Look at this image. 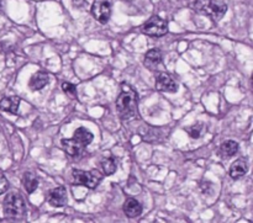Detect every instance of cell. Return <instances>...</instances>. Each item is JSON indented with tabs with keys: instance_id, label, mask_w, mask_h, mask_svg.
<instances>
[{
	"instance_id": "6da1fadb",
	"label": "cell",
	"mask_w": 253,
	"mask_h": 223,
	"mask_svg": "<svg viewBox=\"0 0 253 223\" xmlns=\"http://www.w3.org/2000/svg\"><path fill=\"white\" fill-rule=\"evenodd\" d=\"M93 141V133L86 128L81 127L76 130L73 138L71 140H62V148L64 152L72 158H78L83 154L84 149Z\"/></svg>"
},
{
	"instance_id": "7a4b0ae2",
	"label": "cell",
	"mask_w": 253,
	"mask_h": 223,
	"mask_svg": "<svg viewBox=\"0 0 253 223\" xmlns=\"http://www.w3.org/2000/svg\"><path fill=\"white\" fill-rule=\"evenodd\" d=\"M137 95L131 86L124 84L116 100V109L123 120H128L137 115Z\"/></svg>"
},
{
	"instance_id": "3957f363",
	"label": "cell",
	"mask_w": 253,
	"mask_h": 223,
	"mask_svg": "<svg viewBox=\"0 0 253 223\" xmlns=\"http://www.w3.org/2000/svg\"><path fill=\"white\" fill-rule=\"evenodd\" d=\"M193 9L199 14L210 17L214 21H219L226 14L227 6L219 0H195Z\"/></svg>"
},
{
	"instance_id": "277c9868",
	"label": "cell",
	"mask_w": 253,
	"mask_h": 223,
	"mask_svg": "<svg viewBox=\"0 0 253 223\" xmlns=\"http://www.w3.org/2000/svg\"><path fill=\"white\" fill-rule=\"evenodd\" d=\"M4 212L11 219H21L26 212L25 200L19 192H11L6 195L4 200Z\"/></svg>"
},
{
	"instance_id": "5b68a950",
	"label": "cell",
	"mask_w": 253,
	"mask_h": 223,
	"mask_svg": "<svg viewBox=\"0 0 253 223\" xmlns=\"http://www.w3.org/2000/svg\"><path fill=\"white\" fill-rule=\"evenodd\" d=\"M73 179L76 185L86 186L89 189H95L101 182V175L98 170H90V172H84V170H74Z\"/></svg>"
},
{
	"instance_id": "8992f818",
	"label": "cell",
	"mask_w": 253,
	"mask_h": 223,
	"mask_svg": "<svg viewBox=\"0 0 253 223\" xmlns=\"http://www.w3.org/2000/svg\"><path fill=\"white\" fill-rule=\"evenodd\" d=\"M142 32L151 37H162L167 35L168 24L166 20L161 19L160 16H152L145 22L142 27Z\"/></svg>"
},
{
	"instance_id": "52a82bcc",
	"label": "cell",
	"mask_w": 253,
	"mask_h": 223,
	"mask_svg": "<svg viewBox=\"0 0 253 223\" xmlns=\"http://www.w3.org/2000/svg\"><path fill=\"white\" fill-rule=\"evenodd\" d=\"M91 14L96 21L100 24H106L111 15V5L109 0H95L91 7Z\"/></svg>"
},
{
	"instance_id": "ba28073f",
	"label": "cell",
	"mask_w": 253,
	"mask_h": 223,
	"mask_svg": "<svg viewBox=\"0 0 253 223\" xmlns=\"http://www.w3.org/2000/svg\"><path fill=\"white\" fill-rule=\"evenodd\" d=\"M156 88L163 93H175L178 84L168 73H160L156 78Z\"/></svg>"
},
{
	"instance_id": "9c48e42d",
	"label": "cell",
	"mask_w": 253,
	"mask_h": 223,
	"mask_svg": "<svg viewBox=\"0 0 253 223\" xmlns=\"http://www.w3.org/2000/svg\"><path fill=\"white\" fill-rule=\"evenodd\" d=\"M47 201L53 207H63L67 202V191L63 186H58L52 189L48 192Z\"/></svg>"
},
{
	"instance_id": "30bf717a",
	"label": "cell",
	"mask_w": 253,
	"mask_h": 223,
	"mask_svg": "<svg viewBox=\"0 0 253 223\" xmlns=\"http://www.w3.org/2000/svg\"><path fill=\"white\" fill-rule=\"evenodd\" d=\"M48 74L44 73V72H37V73L34 74V75L31 76V79H30V89L34 91L41 90V89H43L44 86L48 84Z\"/></svg>"
},
{
	"instance_id": "8fae6325",
	"label": "cell",
	"mask_w": 253,
	"mask_h": 223,
	"mask_svg": "<svg viewBox=\"0 0 253 223\" xmlns=\"http://www.w3.org/2000/svg\"><path fill=\"white\" fill-rule=\"evenodd\" d=\"M20 101L21 100H20L19 96H7V98H4L0 101V109L5 112L16 115L17 111H19Z\"/></svg>"
},
{
	"instance_id": "7c38bea8",
	"label": "cell",
	"mask_w": 253,
	"mask_h": 223,
	"mask_svg": "<svg viewBox=\"0 0 253 223\" xmlns=\"http://www.w3.org/2000/svg\"><path fill=\"white\" fill-rule=\"evenodd\" d=\"M124 212L130 219H135L142 214V206L140 202L135 199H127L124 204Z\"/></svg>"
},
{
	"instance_id": "4fadbf2b",
	"label": "cell",
	"mask_w": 253,
	"mask_h": 223,
	"mask_svg": "<svg viewBox=\"0 0 253 223\" xmlns=\"http://www.w3.org/2000/svg\"><path fill=\"white\" fill-rule=\"evenodd\" d=\"M247 170H249V164H247L246 160L237 159L230 168V175H231L232 179H240L246 174Z\"/></svg>"
},
{
	"instance_id": "5bb4252c",
	"label": "cell",
	"mask_w": 253,
	"mask_h": 223,
	"mask_svg": "<svg viewBox=\"0 0 253 223\" xmlns=\"http://www.w3.org/2000/svg\"><path fill=\"white\" fill-rule=\"evenodd\" d=\"M162 62V53L158 49H151L145 57V66L148 69H156Z\"/></svg>"
},
{
	"instance_id": "9a60e30c",
	"label": "cell",
	"mask_w": 253,
	"mask_h": 223,
	"mask_svg": "<svg viewBox=\"0 0 253 223\" xmlns=\"http://www.w3.org/2000/svg\"><path fill=\"white\" fill-rule=\"evenodd\" d=\"M239 152V143L235 141H226L220 146L219 154L222 158H230Z\"/></svg>"
},
{
	"instance_id": "2e32d148",
	"label": "cell",
	"mask_w": 253,
	"mask_h": 223,
	"mask_svg": "<svg viewBox=\"0 0 253 223\" xmlns=\"http://www.w3.org/2000/svg\"><path fill=\"white\" fill-rule=\"evenodd\" d=\"M22 184H24L25 190L31 194V192H34L35 190L37 189V186H39V180L36 179V177H35L32 173H25L24 179H22Z\"/></svg>"
},
{
	"instance_id": "e0dca14e",
	"label": "cell",
	"mask_w": 253,
	"mask_h": 223,
	"mask_svg": "<svg viewBox=\"0 0 253 223\" xmlns=\"http://www.w3.org/2000/svg\"><path fill=\"white\" fill-rule=\"evenodd\" d=\"M101 169L105 175H111L116 172V162L114 158L109 157L101 162Z\"/></svg>"
},
{
	"instance_id": "ac0fdd59",
	"label": "cell",
	"mask_w": 253,
	"mask_h": 223,
	"mask_svg": "<svg viewBox=\"0 0 253 223\" xmlns=\"http://www.w3.org/2000/svg\"><path fill=\"white\" fill-rule=\"evenodd\" d=\"M203 131H204V125H203V123H198V125L187 128V132L189 133L190 137L195 138V140H198V138L202 136Z\"/></svg>"
},
{
	"instance_id": "d6986e66",
	"label": "cell",
	"mask_w": 253,
	"mask_h": 223,
	"mask_svg": "<svg viewBox=\"0 0 253 223\" xmlns=\"http://www.w3.org/2000/svg\"><path fill=\"white\" fill-rule=\"evenodd\" d=\"M62 89H63V91L69 96V98H72V99L77 98L76 85H73V84H71V83H63L62 84Z\"/></svg>"
},
{
	"instance_id": "ffe728a7",
	"label": "cell",
	"mask_w": 253,
	"mask_h": 223,
	"mask_svg": "<svg viewBox=\"0 0 253 223\" xmlns=\"http://www.w3.org/2000/svg\"><path fill=\"white\" fill-rule=\"evenodd\" d=\"M7 189H9V183H7L6 178L0 177V195L5 194Z\"/></svg>"
}]
</instances>
